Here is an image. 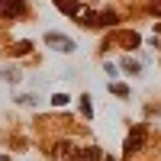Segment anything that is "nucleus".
I'll use <instances>...</instances> for the list:
<instances>
[{
  "mask_svg": "<svg viewBox=\"0 0 161 161\" xmlns=\"http://www.w3.org/2000/svg\"><path fill=\"white\" fill-rule=\"evenodd\" d=\"M7 13H23V0H13V3L7 7Z\"/></svg>",
  "mask_w": 161,
  "mask_h": 161,
  "instance_id": "nucleus-2",
  "label": "nucleus"
},
{
  "mask_svg": "<svg viewBox=\"0 0 161 161\" xmlns=\"http://www.w3.org/2000/svg\"><path fill=\"white\" fill-rule=\"evenodd\" d=\"M45 42H52L58 52H74V42H71L68 36H55V32H48V36H45Z\"/></svg>",
  "mask_w": 161,
  "mask_h": 161,
  "instance_id": "nucleus-1",
  "label": "nucleus"
},
{
  "mask_svg": "<svg viewBox=\"0 0 161 161\" xmlns=\"http://www.w3.org/2000/svg\"><path fill=\"white\" fill-rule=\"evenodd\" d=\"M52 103H55V106H64V103H68V97H64V93H55V97H52Z\"/></svg>",
  "mask_w": 161,
  "mask_h": 161,
  "instance_id": "nucleus-3",
  "label": "nucleus"
}]
</instances>
